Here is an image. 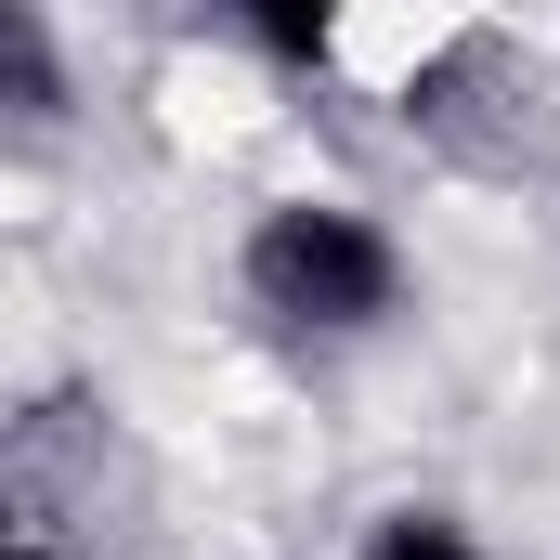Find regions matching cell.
<instances>
[{
	"label": "cell",
	"mask_w": 560,
	"mask_h": 560,
	"mask_svg": "<svg viewBox=\"0 0 560 560\" xmlns=\"http://www.w3.org/2000/svg\"><path fill=\"white\" fill-rule=\"evenodd\" d=\"M235 287H248V313H261L275 339L339 352V339H378V326L405 313V248H392V222H365L352 196H275V209L248 222V248H235Z\"/></svg>",
	"instance_id": "cell-1"
},
{
	"label": "cell",
	"mask_w": 560,
	"mask_h": 560,
	"mask_svg": "<svg viewBox=\"0 0 560 560\" xmlns=\"http://www.w3.org/2000/svg\"><path fill=\"white\" fill-rule=\"evenodd\" d=\"M405 131H418L443 170L509 183V170L560 156V79L509 39V26H469V39H443L418 79H405Z\"/></svg>",
	"instance_id": "cell-2"
},
{
	"label": "cell",
	"mask_w": 560,
	"mask_h": 560,
	"mask_svg": "<svg viewBox=\"0 0 560 560\" xmlns=\"http://www.w3.org/2000/svg\"><path fill=\"white\" fill-rule=\"evenodd\" d=\"M0 118L13 131H52L66 118V39L39 0H0Z\"/></svg>",
	"instance_id": "cell-3"
},
{
	"label": "cell",
	"mask_w": 560,
	"mask_h": 560,
	"mask_svg": "<svg viewBox=\"0 0 560 560\" xmlns=\"http://www.w3.org/2000/svg\"><path fill=\"white\" fill-rule=\"evenodd\" d=\"M352 560H495V548H482V535H469L456 509H378Z\"/></svg>",
	"instance_id": "cell-4"
},
{
	"label": "cell",
	"mask_w": 560,
	"mask_h": 560,
	"mask_svg": "<svg viewBox=\"0 0 560 560\" xmlns=\"http://www.w3.org/2000/svg\"><path fill=\"white\" fill-rule=\"evenodd\" d=\"M235 26H248L275 66H326V39H339V0H235Z\"/></svg>",
	"instance_id": "cell-5"
},
{
	"label": "cell",
	"mask_w": 560,
	"mask_h": 560,
	"mask_svg": "<svg viewBox=\"0 0 560 560\" xmlns=\"http://www.w3.org/2000/svg\"><path fill=\"white\" fill-rule=\"evenodd\" d=\"M0 560H66V548H52L39 522H0Z\"/></svg>",
	"instance_id": "cell-6"
}]
</instances>
